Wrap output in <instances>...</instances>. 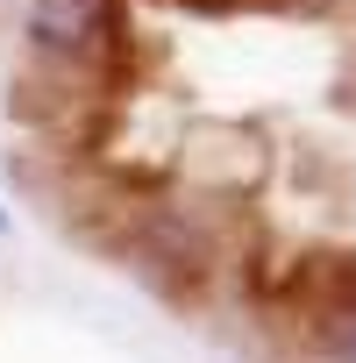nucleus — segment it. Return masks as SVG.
Listing matches in <instances>:
<instances>
[{"label": "nucleus", "instance_id": "f03ea898", "mask_svg": "<svg viewBox=\"0 0 356 363\" xmlns=\"http://www.w3.org/2000/svg\"><path fill=\"white\" fill-rule=\"evenodd\" d=\"M321 349H328L335 363H356V299H342V306L328 313V328H321Z\"/></svg>", "mask_w": 356, "mask_h": 363}, {"label": "nucleus", "instance_id": "f257e3e1", "mask_svg": "<svg viewBox=\"0 0 356 363\" xmlns=\"http://www.w3.org/2000/svg\"><path fill=\"white\" fill-rule=\"evenodd\" d=\"M100 29V0H36L29 8V43L36 50H86Z\"/></svg>", "mask_w": 356, "mask_h": 363}, {"label": "nucleus", "instance_id": "7ed1b4c3", "mask_svg": "<svg viewBox=\"0 0 356 363\" xmlns=\"http://www.w3.org/2000/svg\"><path fill=\"white\" fill-rule=\"evenodd\" d=\"M0 228H8V207H0Z\"/></svg>", "mask_w": 356, "mask_h": 363}]
</instances>
